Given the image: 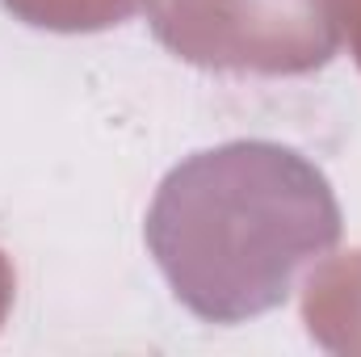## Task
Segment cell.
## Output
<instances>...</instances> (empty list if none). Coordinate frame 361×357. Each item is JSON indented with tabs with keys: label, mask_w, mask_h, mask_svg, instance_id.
<instances>
[{
	"label": "cell",
	"mask_w": 361,
	"mask_h": 357,
	"mask_svg": "<svg viewBox=\"0 0 361 357\" xmlns=\"http://www.w3.org/2000/svg\"><path fill=\"white\" fill-rule=\"evenodd\" d=\"M328 177L269 139H235L180 160L147 210V248L180 307L240 324L281 307L298 273L341 244Z\"/></svg>",
	"instance_id": "obj_1"
},
{
	"label": "cell",
	"mask_w": 361,
	"mask_h": 357,
	"mask_svg": "<svg viewBox=\"0 0 361 357\" xmlns=\"http://www.w3.org/2000/svg\"><path fill=\"white\" fill-rule=\"evenodd\" d=\"M164 51L206 72L307 76L332 63L357 0H143Z\"/></svg>",
	"instance_id": "obj_2"
},
{
	"label": "cell",
	"mask_w": 361,
	"mask_h": 357,
	"mask_svg": "<svg viewBox=\"0 0 361 357\" xmlns=\"http://www.w3.org/2000/svg\"><path fill=\"white\" fill-rule=\"evenodd\" d=\"M17 17L47 30H105L126 21L143 0H4Z\"/></svg>",
	"instance_id": "obj_3"
},
{
	"label": "cell",
	"mask_w": 361,
	"mask_h": 357,
	"mask_svg": "<svg viewBox=\"0 0 361 357\" xmlns=\"http://www.w3.org/2000/svg\"><path fill=\"white\" fill-rule=\"evenodd\" d=\"M353 51H357V63H361V0H357V13H353Z\"/></svg>",
	"instance_id": "obj_4"
}]
</instances>
